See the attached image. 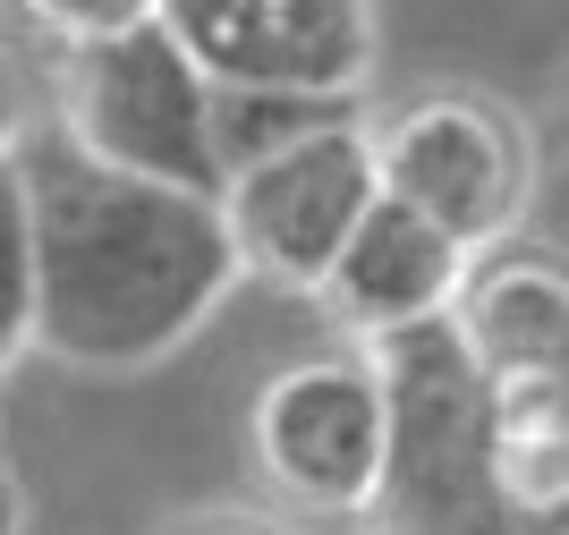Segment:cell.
Returning <instances> with one entry per match:
<instances>
[{
    "label": "cell",
    "instance_id": "6da1fadb",
    "mask_svg": "<svg viewBox=\"0 0 569 535\" xmlns=\"http://www.w3.org/2000/svg\"><path fill=\"white\" fill-rule=\"evenodd\" d=\"M0 170L34 205V256H43V298H34V349L69 374L128 383L188 349L221 315L247 256L221 196L153 187L128 170H102L77 153L60 128H9Z\"/></svg>",
    "mask_w": 569,
    "mask_h": 535
},
{
    "label": "cell",
    "instance_id": "7a4b0ae2",
    "mask_svg": "<svg viewBox=\"0 0 569 535\" xmlns=\"http://www.w3.org/2000/svg\"><path fill=\"white\" fill-rule=\"evenodd\" d=\"M382 383H391V476H382L375 527L382 535H545L519 518L493 467V425H485V366L468 357L451 324L391 340Z\"/></svg>",
    "mask_w": 569,
    "mask_h": 535
},
{
    "label": "cell",
    "instance_id": "3957f363",
    "mask_svg": "<svg viewBox=\"0 0 569 535\" xmlns=\"http://www.w3.org/2000/svg\"><path fill=\"white\" fill-rule=\"evenodd\" d=\"M51 128L94 153L102 170L153 187H188V196H221V86L188 60V43L170 26H144L128 43L60 51L51 77Z\"/></svg>",
    "mask_w": 569,
    "mask_h": 535
},
{
    "label": "cell",
    "instance_id": "277c9868",
    "mask_svg": "<svg viewBox=\"0 0 569 535\" xmlns=\"http://www.w3.org/2000/svg\"><path fill=\"white\" fill-rule=\"evenodd\" d=\"M391 383L375 349H323L281 366L247 408V459L289 511L307 518H375L391 476Z\"/></svg>",
    "mask_w": 569,
    "mask_h": 535
},
{
    "label": "cell",
    "instance_id": "5b68a950",
    "mask_svg": "<svg viewBox=\"0 0 569 535\" xmlns=\"http://www.w3.org/2000/svg\"><path fill=\"white\" fill-rule=\"evenodd\" d=\"M375 137H382V196L417 205L476 264L519 238L527 205H536V137L519 111H501L493 93L442 86L400 102Z\"/></svg>",
    "mask_w": 569,
    "mask_h": 535
},
{
    "label": "cell",
    "instance_id": "8992f818",
    "mask_svg": "<svg viewBox=\"0 0 569 535\" xmlns=\"http://www.w3.org/2000/svg\"><path fill=\"white\" fill-rule=\"evenodd\" d=\"M375 205H382V137L366 111L315 128L289 153L238 170L221 187V212L238 230L247 273L272 280V289H298V298H315L332 280V264L357 247Z\"/></svg>",
    "mask_w": 569,
    "mask_h": 535
},
{
    "label": "cell",
    "instance_id": "52a82bcc",
    "mask_svg": "<svg viewBox=\"0 0 569 535\" xmlns=\"http://www.w3.org/2000/svg\"><path fill=\"white\" fill-rule=\"evenodd\" d=\"M162 26L221 93L366 102L382 69L375 0H162Z\"/></svg>",
    "mask_w": 569,
    "mask_h": 535
},
{
    "label": "cell",
    "instance_id": "ba28073f",
    "mask_svg": "<svg viewBox=\"0 0 569 535\" xmlns=\"http://www.w3.org/2000/svg\"><path fill=\"white\" fill-rule=\"evenodd\" d=\"M468 280H476V256L451 230H433L417 205L382 196L375 221L357 230V247L315 289V315L340 331V349H391V340L451 324Z\"/></svg>",
    "mask_w": 569,
    "mask_h": 535
},
{
    "label": "cell",
    "instance_id": "9c48e42d",
    "mask_svg": "<svg viewBox=\"0 0 569 535\" xmlns=\"http://www.w3.org/2000/svg\"><path fill=\"white\" fill-rule=\"evenodd\" d=\"M451 331L485 374H545L569 366V264L536 247H501L476 264Z\"/></svg>",
    "mask_w": 569,
    "mask_h": 535
},
{
    "label": "cell",
    "instance_id": "30bf717a",
    "mask_svg": "<svg viewBox=\"0 0 569 535\" xmlns=\"http://www.w3.org/2000/svg\"><path fill=\"white\" fill-rule=\"evenodd\" d=\"M485 425H493L501 493L545 535L569 527V366L545 374H485Z\"/></svg>",
    "mask_w": 569,
    "mask_h": 535
},
{
    "label": "cell",
    "instance_id": "8fae6325",
    "mask_svg": "<svg viewBox=\"0 0 569 535\" xmlns=\"http://www.w3.org/2000/svg\"><path fill=\"white\" fill-rule=\"evenodd\" d=\"M18 18L60 51H94V43H128L144 26H162V0H18Z\"/></svg>",
    "mask_w": 569,
    "mask_h": 535
},
{
    "label": "cell",
    "instance_id": "7c38bea8",
    "mask_svg": "<svg viewBox=\"0 0 569 535\" xmlns=\"http://www.w3.org/2000/svg\"><path fill=\"white\" fill-rule=\"evenodd\" d=\"M188 535H281V527H263V518H204V527H188Z\"/></svg>",
    "mask_w": 569,
    "mask_h": 535
},
{
    "label": "cell",
    "instance_id": "4fadbf2b",
    "mask_svg": "<svg viewBox=\"0 0 569 535\" xmlns=\"http://www.w3.org/2000/svg\"><path fill=\"white\" fill-rule=\"evenodd\" d=\"M561 535H569V527H561Z\"/></svg>",
    "mask_w": 569,
    "mask_h": 535
}]
</instances>
